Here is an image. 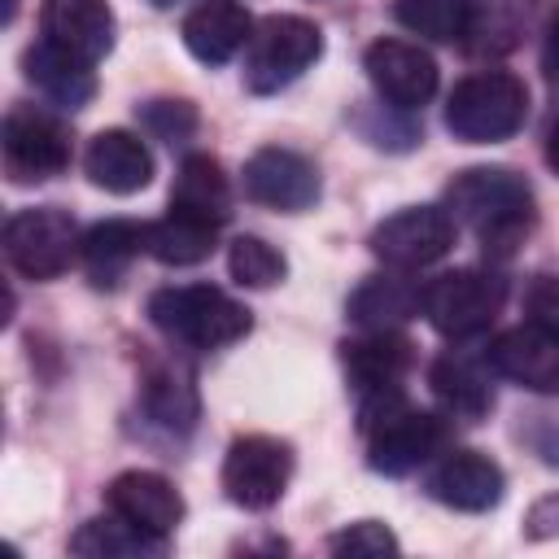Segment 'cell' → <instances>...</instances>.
<instances>
[{
  "label": "cell",
  "mask_w": 559,
  "mask_h": 559,
  "mask_svg": "<svg viewBox=\"0 0 559 559\" xmlns=\"http://www.w3.org/2000/svg\"><path fill=\"white\" fill-rule=\"evenodd\" d=\"M546 162H550V170L559 175V122H555L550 135H546Z\"/></svg>",
  "instance_id": "e575fe53"
},
{
  "label": "cell",
  "mask_w": 559,
  "mask_h": 559,
  "mask_svg": "<svg viewBox=\"0 0 559 559\" xmlns=\"http://www.w3.org/2000/svg\"><path fill=\"white\" fill-rule=\"evenodd\" d=\"M79 249H83V236L74 218L57 205L17 210L4 223V258L26 280H57L61 271H70Z\"/></svg>",
  "instance_id": "52a82bcc"
},
{
  "label": "cell",
  "mask_w": 559,
  "mask_h": 559,
  "mask_svg": "<svg viewBox=\"0 0 559 559\" xmlns=\"http://www.w3.org/2000/svg\"><path fill=\"white\" fill-rule=\"evenodd\" d=\"M140 402H144L153 424H162L170 432H188L197 424V380H192V367L175 362V358H153L144 367V380H140Z\"/></svg>",
  "instance_id": "603a6c76"
},
{
  "label": "cell",
  "mask_w": 559,
  "mask_h": 559,
  "mask_svg": "<svg viewBox=\"0 0 559 559\" xmlns=\"http://www.w3.org/2000/svg\"><path fill=\"white\" fill-rule=\"evenodd\" d=\"M467 4V48L472 52H511L524 35L528 0H463Z\"/></svg>",
  "instance_id": "4316f807"
},
{
  "label": "cell",
  "mask_w": 559,
  "mask_h": 559,
  "mask_svg": "<svg viewBox=\"0 0 559 559\" xmlns=\"http://www.w3.org/2000/svg\"><path fill=\"white\" fill-rule=\"evenodd\" d=\"M502 301H507V280L480 266H459L424 284V319L445 341L480 336L498 319Z\"/></svg>",
  "instance_id": "8992f818"
},
{
  "label": "cell",
  "mask_w": 559,
  "mask_h": 559,
  "mask_svg": "<svg viewBox=\"0 0 559 559\" xmlns=\"http://www.w3.org/2000/svg\"><path fill=\"white\" fill-rule=\"evenodd\" d=\"M227 271L245 288H271V284H280L288 275V262L262 236H236L231 249H227Z\"/></svg>",
  "instance_id": "f546056e"
},
{
  "label": "cell",
  "mask_w": 559,
  "mask_h": 559,
  "mask_svg": "<svg viewBox=\"0 0 559 559\" xmlns=\"http://www.w3.org/2000/svg\"><path fill=\"white\" fill-rule=\"evenodd\" d=\"M245 197L280 214H301L319 201V166L297 148L266 144L245 162Z\"/></svg>",
  "instance_id": "8fae6325"
},
{
  "label": "cell",
  "mask_w": 559,
  "mask_h": 559,
  "mask_svg": "<svg viewBox=\"0 0 559 559\" xmlns=\"http://www.w3.org/2000/svg\"><path fill=\"white\" fill-rule=\"evenodd\" d=\"M148 319L157 332H166L170 341H179L188 349H223V345H236L240 336H249V328H253L249 310L214 284L157 288L148 297Z\"/></svg>",
  "instance_id": "3957f363"
},
{
  "label": "cell",
  "mask_w": 559,
  "mask_h": 559,
  "mask_svg": "<svg viewBox=\"0 0 559 559\" xmlns=\"http://www.w3.org/2000/svg\"><path fill=\"white\" fill-rule=\"evenodd\" d=\"M528 118V87L511 70H480L454 83L445 100V127L454 140L467 144H498L511 140Z\"/></svg>",
  "instance_id": "277c9868"
},
{
  "label": "cell",
  "mask_w": 559,
  "mask_h": 559,
  "mask_svg": "<svg viewBox=\"0 0 559 559\" xmlns=\"http://www.w3.org/2000/svg\"><path fill=\"white\" fill-rule=\"evenodd\" d=\"M170 214L205 223V227H223L231 214V183L223 175V166L210 153H192L183 157L175 188H170Z\"/></svg>",
  "instance_id": "ffe728a7"
},
{
  "label": "cell",
  "mask_w": 559,
  "mask_h": 559,
  "mask_svg": "<svg viewBox=\"0 0 559 559\" xmlns=\"http://www.w3.org/2000/svg\"><path fill=\"white\" fill-rule=\"evenodd\" d=\"M336 555H397V537L380 524V520H358L341 533H332L328 542Z\"/></svg>",
  "instance_id": "1f68e13d"
},
{
  "label": "cell",
  "mask_w": 559,
  "mask_h": 559,
  "mask_svg": "<svg viewBox=\"0 0 559 559\" xmlns=\"http://www.w3.org/2000/svg\"><path fill=\"white\" fill-rule=\"evenodd\" d=\"M524 314H528V323H537V328H546V332L559 336V280H555V275H537V280L528 284V293H524Z\"/></svg>",
  "instance_id": "d6a6232c"
},
{
  "label": "cell",
  "mask_w": 559,
  "mask_h": 559,
  "mask_svg": "<svg viewBox=\"0 0 559 559\" xmlns=\"http://www.w3.org/2000/svg\"><path fill=\"white\" fill-rule=\"evenodd\" d=\"M22 66H26V79H31L52 105H61V109H79V105H87V100L96 96L92 61H83V57L57 48V44H48V39L31 44L26 57H22Z\"/></svg>",
  "instance_id": "7402d4cb"
},
{
  "label": "cell",
  "mask_w": 559,
  "mask_h": 559,
  "mask_svg": "<svg viewBox=\"0 0 559 559\" xmlns=\"http://www.w3.org/2000/svg\"><path fill=\"white\" fill-rule=\"evenodd\" d=\"M144 236H148V223L144 227L131 223V218H105V223H96L83 236V249H79L83 271L92 275V284L114 288L127 275V266L144 253Z\"/></svg>",
  "instance_id": "cb8c5ba5"
},
{
  "label": "cell",
  "mask_w": 559,
  "mask_h": 559,
  "mask_svg": "<svg viewBox=\"0 0 559 559\" xmlns=\"http://www.w3.org/2000/svg\"><path fill=\"white\" fill-rule=\"evenodd\" d=\"M393 17L406 31L428 35L437 44H463L467 39V4L463 0H393Z\"/></svg>",
  "instance_id": "f1b7e54d"
},
{
  "label": "cell",
  "mask_w": 559,
  "mask_h": 559,
  "mask_svg": "<svg viewBox=\"0 0 559 559\" xmlns=\"http://www.w3.org/2000/svg\"><path fill=\"white\" fill-rule=\"evenodd\" d=\"M546 70L559 79V17H555V26H550V35H546Z\"/></svg>",
  "instance_id": "836d02e7"
},
{
  "label": "cell",
  "mask_w": 559,
  "mask_h": 559,
  "mask_svg": "<svg viewBox=\"0 0 559 559\" xmlns=\"http://www.w3.org/2000/svg\"><path fill=\"white\" fill-rule=\"evenodd\" d=\"M345 314L362 328V332H389L415 314H424V288L406 280V271H393L389 275H371L354 288Z\"/></svg>",
  "instance_id": "44dd1931"
},
{
  "label": "cell",
  "mask_w": 559,
  "mask_h": 559,
  "mask_svg": "<svg viewBox=\"0 0 559 559\" xmlns=\"http://www.w3.org/2000/svg\"><path fill=\"white\" fill-rule=\"evenodd\" d=\"M70 550L87 555V559H131V555H162L166 537H153V533L135 528L131 520H122L118 511H109L100 520H87L70 537Z\"/></svg>",
  "instance_id": "484cf974"
},
{
  "label": "cell",
  "mask_w": 559,
  "mask_h": 559,
  "mask_svg": "<svg viewBox=\"0 0 559 559\" xmlns=\"http://www.w3.org/2000/svg\"><path fill=\"white\" fill-rule=\"evenodd\" d=\"M105 498H109V511H118L122 520H131L153 537L175 533V524L183 520V498L162 472H144V467L122 472L109 480Z\"/></svg>",
  "instance_id": "9a60e30c"
},
{
  "label": "cell",
  "mask_w": 559,
  "mask_h": 559,
  "mask_svg": "<svg viewBox=\"0 0 559 559\" xmlns=\"http://www.w3.org/2000/svg\"><path fill=\"white\" fill-rule=\"evenodd\" d=\"M293 476V450L280 437H236L223 459V493L245 511H266L284 498Z\"/></svg>",
  "instance_id": "30bf717a"
},
{
  "label": "cell",
  "mask_w": 559,
  "mask_h": 559,
  "mask_svg": "<svg viewBox=\"0 0 559 559\" xmlns=\"http://www.w3.org/2000/svg\"><path fill=\"white\" fill-rule=\"evenodd\" d=\"M428 384H432L437 402L445 406V415H454V419H467V424H472V419H480V415L493 406L489 376H485L472 358H463V354L437 358L432 371H428Z\"/></svg>",
  "instance_id": "d4e9b609"
},
{
  "label": "cell",
  "mask_w": 559,
  "mask_h": 559,
  "mask_svg": "<svg viewBox=\"0 0 559 559\" xmlns=\"http://www.w3.org/2000/svg\"><path fill=\"white\" fill-rule=\"evenodd\" d=\"M39 31L48 44L83 57V61H100L114 48V9L105 0H44L39 4Z\"/></svg>",
  "instance_id": "5bb4252c"
},
{
  "label": "cell",
  "mask_w": 559,
  "mask_h": 559,
  "mask_svg": "<svg viewBox=\"0 0 559 559\" xmlns=\"http://www.w3.org/2000/svg\"><path fill=\"white\" fill-rule=\"evenodd\" d=\"M489 367L533 393H559V336L537 328V323H520L511 332H502L489 345Z\"/></svg>",
  "instance_id": "4fadbf2b"
},
{
  "label": "cell",
  "mask_w": 559,
  "mask_h": 559,
  "mask_svg": "<svg viewBox=\"0 0 559 559\" xmlns=\"http://www.w3.org/2000/svg\"><path fill=\"white\" fill-rule=\"evenodd\" d=\"M371 87L393 105V109H419L437 92V61L406 39H376L362 57Z\"/></svg>",
  "instance_id": "7c38bea8"
},
{
  "label": "cell",
  "mask_w": 559,
  "mask_h": 559,
  "mask_svg": "<svg viewBox=\"0 0 559 559\" xmlns=\"http://www.w3.org/2000/svg\"><path fill=\"white\" fill-rule=\"evenodd\" d=\"M140 122L157 135V140H183V135H192L197 131V109L188 105V100H148L144 109H140Z\"/></svg>",
  "instance_id": "4dcf8cb0"
},
{
  "label": "cell",
  "mask_w": 559,
  "mask_h": 559,
  "mask_svg": "<svg viewBox=\"0 0 559 559\" xmlns=\"http://www.w3.org/2000/svg\"><path fill=\"white\" fill-rule=\"evenodd\" d=\"M323 57V31L310 17L275 13L262 26H253L249 52H245V87L258 96H271L301 79Z\"/></svg>",
  "instance_id": "5b68a950"
},
{
  "label": "cell",
  "mask_w": 559,
  "mask_h": 559,
  "mask_svg": "<svg viewBox=\"0 0 559 559\" xmlns=\"http://www.w3.org/2000/svg\"><path fill=\"white\" fill-rule=\"evenodd\" d=\"M214 240H218V227L166 214L162 223H148L144 253L157 258L162 266H197V262H205L214 253Z\"/></svg>",
  "instance_id": "83f0119b"
},
{
  "label": "cell",
  "mask_w": 559,
  "mask_h": 559,
  "mask_svg": "<svg viewBox=\"0 0 559 559\" xmlns=\"http://www.w3.org/2000/svg\"><path fill=\"white\" fill-rule=\"evenodd\" d=\"M83 170L96 188L114 192V197H131L140 188H148L153 179V153L144 148L140 135L122 131V127H109L100 135H92L87 153H83Z\"/></svg>",
  "instance_id": "ac0fdd59"
},
{
  "label": "cell",
  "mask_w": 559,
  "mask_h": 559,
  "mask_svg": "<svg viewBox=\"0 0 559 559\" xmlns=\"http://www.w3.org/2000/svg\"><path fill=\"white\" fill-rule=\"evenodd\" d=\"M70 166V131L39 105H13L4 114V170L13 183H39Z\"/></svg>",
  "instance_id": "9c48e42d"
},
{
  "label": "cell",
  "mask_w": 559,
  "mask_h": 559,
  "mask_svg": "<svg viewBox=\"0 0 559 559\" xmlns=\"http://www.w3.org/2000/svg\"><path fill=\"white\" fill-rule=\"evenodd\" d=\"M341 362L358 393H380V389H397L406 380V371L415 367V345L397 328L362 332L341 345Z\"/></svg>",
  "instance_id": "d6986e66"
},
{
  "label": "cell",
  "mask_w": 559,
  "mask_h": 559,
  "mask_svg": "<svg viewBox=\"0 0 559 559\" xmlns=\"http://www.w3.org/2000/svg\"><path fill=\"white\" fill-rule=\"evenodd\" d=\"M459 223L441 205H406L371 227V253L393 271H419L432 266L454 249Z\"/></svg>",
  "instance_id": "ba28073f"
},
{
  "label": "cell",
  "mask_w": 559,
  "mask_h": 559,
  "mask_svg": "<svg viewBox=\"0 0 559 559\" xmlns=\"http://www.w3.org/2000/svg\"><path fill=\"white\" fill-rule=\"evenodd\" d=\"M179 35H183V48L201 66H223L240 48H249L253 17H249V9L240 0H201L197 9H188Z\"/></svg>",
  "instance_id": "2e32d148"
},
{
  "label": "cell",
  "mask_w": 559,
  "mask_h": 559,
  "mask_svg": "<svg viewBox=\"0 0 559 559\" xmlns=\"http://www.w3.org/2000/svg\"><path fill=\"white\" fill-rule=\"evenodd\" d=\"M428 489H432L437 502H445V507H454V511H489V507L502 502L507 476H502V467H498L489 454H480V450H450V454L437 463Z\"/></svg>",
  "instance_id": "e0dca14e"
},
{
  "label": "cell",
  "mask_w": 559,
  "mask_h": 559,
  "mask_svg": "<svg viewBox=\"0 0 559 559\" xmlns=\"http://www.w3.org/2000/svg\"><path fill=\"white\" fill-rule=\"evenodd\" d=\"M358 428L367 437V463L384 476H406L419 463H428L432 454H441L445 445V419L411 406L402 397V389H380V393H362V411H358Z\"/></svg>",
  "instance_id": "7a4b0ae2"
},
{
  "label": "cell",
  "mask_w": 559,
  "mask_h": 559,
  "mask_svg": "<svg viewBox=\"0 0 559 559\" xmlns=\"http://www.w3.org/2000/svg\"><path fill=\"white\" fill-rule=\"evenodd\" d=\"M445 210L480 236L485 253L507 258L533 227V188L507 166H467L445 183Z\"/></svg>",
  "instance_id": "6da1fadb"
}]
</instances>
